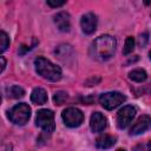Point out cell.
<instances>
[{
    "label": "cell",
    "mask_w": 151,
    "mask_h": 151,
    "mask_svg": "<svg viewBox=\"0 0 151 151\" xmlns=\"http://www.w3.org/2000/svg\"><path fill=\"white\" fill-rule=\"evenodd\" d=\"M31 100L32 103L37 105H42L47 101V93L41 87H35L31 93Z\"/></svg>",
    "instance_id": "obj_12"
},
{
    "label": "cell",
    "mask_w": 151,
    "mask_h": 151,
    "mask_svg": "<svg viewBox=\"0 0 151 151\" xmlns=\"http://www.w3.org/2000/svg\"><path fill=\"white\" fill-rule=\"evenodd\" d=\"M64 123L70 127H77L79 126L84 120V114L79 109L76 107H67L61 113Z\"/></svg>",
    "instance_id": "obj_6"
},
{
    "label": "cell",
    "mask_w": 151,
    "mask_h": 151,
    "mask_svg": "<svg viewBox=\"0 0 151 151\" xmlns=\"http://www.w3.org/2000/svg\"><path fill=\"white\" fill-rule=\"evenodd\" d=\"M34 65H35V71L42 78H45L47 80H51V81L60 80V78H61L60 67L57 66L55 64L51 63L50 60H47L42 57H38L34 60Z\"/></svg>",
    "instance_id": "obj_2"
},
{
    "label": "cell",
    "mask_w": 151,
    "mask_h": 151,
    "mask_svg": "<svg viewBox=\"0 0 151 151\" xmlns=\"http://www.w3.org/2000/svg\"><path fill=\"white\" fill-rule=\"evenodd\" d=\"M66 99H67V93L64 91H58L53 97V100L57 105H63Z\"/></svg>",
    "instance_id": "obj_17"
},
{
    "label": "cell",
    "mask_w": 151,
    "mask_h": 151,
    "mask_svg": "<svg viewBox=\"0 0 151 151\" xmlns=\"http://www.w3.org/2000/svg\"><path fill=\"white\" fill-rule=\"evenodd\" d=\"M150 127H151V117H149L146 114L140 116L137 119V122L132 125V127L130 130V134L131 136H137V134L144 133Z\"/></svg>",
    "instance_id": "obj_8"
},
{
    "label": "cell",
    "mask_w": 151,
    "mask_h": 151,
    "mask_svg": "<svg viewBox=\"0 0 151 151\" xmlns=\"http://www.w3.org/2000/svg\"><path fill=\"white\" fill-rule=\"evenodd\" d=\"M136 116V109L131 105H126L120 109L117 113V125L119 129H125L130 125Z\"/></svg>",
    "instance_id": "obj_7"
},
{
    "label": "cell",
    "mask_w": 151,
    "mask_h": 151,
    "mask_svg": "<svg viewBox=\"0 0 151 151\" xmlns=\"http://www.w3.org/2000/svg\"><path fill=\"white\" fill-rule=\"evenodd\" d=\"M35 124L45 132H52L54 130V113L47 109L39 110L37 112Z\"/></svg>",
    "instance_id": "obj_4"
},
{
    "label": "cell",
    "mask_w": 151,
    "mask_h": 151,
    "mask_svg": "<svg viewBox=\"0 0 151 151\" xmlns=\"http://www.w3.org/2000/svg\"><path fill=\"white\" fill-rule=\"evenodd\" d=\"M116 50V39L111 35H100L92 44V55L94 59L104 61L110 59Z\"/></svg>",
    "instance_id": "obj_1"
},
{
    "label": "cell",
    "mask_w": 151,
    "mask_h": 151,
    "mask_svg": "<svg viewBox=\"0 0 151 151\" xmlns=\"http://www.w3.org/2000/svg\"><path fill=\"white\" fill-rule=\"evenodd\" d=\"M114 143H116V137L110 136V134H101L96 140V145L99 149H109L113 146Z\"/></svg>",
    "instance_id": "obj_13"
},
{
    "label": "cell",
    "mask_w": 151,
    "mask_h": 151,
    "mask_svg": "<svg viewBox=\"0 0 151 151\" xmlns=\"http://www.w3.org/2000/svg\"><path fill=\"white\" fill-rule=\"evenodd\" d=\"M134 48V39L132 37H127V39L125 40V45H124V48H123V53L126 55L129 53H131Z\"/></svg>",
    "instance_id": "obj_16"
},
{
    "label": "cell",
    "mask_w": 151,
    "mask_h": 151,
    "mask_svg": "<svg viewBox=\"0 0 151 151\" xmlns=\"http://www.w3.org/2000/svg\"><path fill=\"white\" fill-rule=\"evenodd\" d=\"M97 17L93 13H86L81 17L80 20V26L84 33L86 34H92L96 28H97Z\"/></svg>",
    "instance_id": "obj_9"
},
{
    "label": "cell",
    "mask_w": 151,
    "mask_h": 151,
    "mask_svg": "<svg viewBox=\"0 0 151 151\" xmlns=\"http://www.w3.org/2000/svg\"><path fill=\"white\" fill-rule=\"evenodd\" d=\"M117 151H125V150H123V149H118Z\"/></svg>",
    "instance_id": "obj_23"
},
{
    "label": "cell",
    "mask_w": 151,
    "mask_h": 151,
    "mask_svg": "<svg viewBox=\"0 0 151 151\" xmlns=\"http://www.w3.org/2000/svg\"><path fill=\"white\" fill-rule=\"evenodd\" d=\"M8 117L12 123L17 125H25L31 117V107L25 103L17 104L9 110Z\"/></svg>",
    "instance_id": "obj_3"
},
{
    "label": "cell",
    "mask_w": 151,
    "mask_h": 151,
    "mask_svg": "<svg viewBox=\"0 0 151 151\" xmlns=\"http://www.w3.org/2000/svg\"><path fill=\"white\" fill-rule=\"evenodd\" d=\"M126 97L120 92H106L99 97V103L106 110H113L125 101Z\"/></svg>",
    "instance_id": "obj_5"
},
{
    "label": "cell",
    "mask_w": 151,
    "mask_h": 151,
    "mask_svg": "<svg viewBox=\"0 0 151 151\" xmlns=\"http://www.w3.org/2000/svg\"><path fill=\"white\" fill-rule=\"evenodd\" d=\"M150 59H151V51H150Z\"/></svg>",
    "instance_id": "obj_24"
},
{
    "label": "cell",
    "mask_w": 151,
    "mask_h": 151,
    "mask_svg": "<svg viewBox=\"0 0 151 151\" xmlns=\"http://www.w3.org/2000/svg\"><path fill=\"white\" fill-rule=\"evenodd\" d=\"M146 41H147V34H140V37H139V46L140 47H144L145 46V44H146Z\"/></svg>",
    "instance_id": "obj_20"
},
{
    "label": "cell",
    "mask_w": 151,
    "mask_h": 151,
    "mask_svg": "<svg viewBox=\"0 0 151 151\" xmlns=\"http://www.w3.org/2000/svg\"><path fill=\"white\" fill-rule=\"evenodd\" d=\"M7 93L12 98H21V97H24L25 91L19 85H13V86H11V87L7 88Z\"/></svg>",
    "instance_id": "obj_15"
},
{
    "label": "cell",
    "mask_w": 151,
    "mask_h": 151,
    "mask_svg": "<svg viewBox=\"0 0 151 151\" xmlns=\"http://www.w3.org/2000/svg\"><path fill=\"white\" fill-rule=\"evenodd\" d=\"M0 60H1V72H4V70L6 67V60L4 57H0Z\"/></svg>",
    "instance_id": "obj_21"
},
{
    "label": "cell",
    "mask_w": 151,
    "mask_h": 151,
    "mask_svg": "<svg viewBox=\"0 0 151 151\" xmlns=\"http://www.w3.org/2000/svg\"><path fill=\"white\" fill-rule=\"evenodd\" d=\"M147 151H151V140L147 143Z\"/></svg>",
    "instance_id": "obj_22"
},
{
    "label": "cell",
    "mask_w": 151,
    "mask_h": 151,
    "mask_svg": "<svg viewBox=\"0 0 151 151\" xmlns=\"http://www.w3.org/2000/svg\"><path fill=\"white\" fill-rule=\"evenodd\" d=\"M8 46H9V38H8V35L2 31V32H1V48H0V51H1V52H5Z\"/></svg>",
    "instance_id": "obj_18"
},
{
    "label": "cell",
    "mask_w": 151,
    "mask_h": 151,
    "mask_svg": "<svg viewBox=\"0 0 151 151\" xmlns=\"http://www.w3.org/2000/svg\"><path fill=\"white\" fill-rule=\"evenodd\" d=\"M54 24L61 32H68L71 27V20H70V14L66 12H59L58 14L54 15Z\"/></svg>",
    "instance_id": "obj_11"
},
{
    "label": "cell",
    "mask_w": 151,
    "mask_h": 151,
    "mask_svg": "<svg viewBox=\"0 0 151 151\" xmlns=\"http://www.w3.org/2000/svg\"><path fill=\"white\" fill-rule=\"evenodd\" d=\"M47 5L51 7H59L65 5V1H52V0H47Z\"/></svg>",
    "instance_id": "obj_19"
},
{
    "label": "cell",
    "mask_w": 151,
    "mask_h": 151,
    "mask_svg": "<svg viewBox=\"0 0 151 151\" xmlns=\"http://www.w3.org/2000/svg\"><path fill=\"white\" fill-rule=\"evenodd\" d=\"M90 127L93 132H101L106 127V118L100 112H93L90 119Z\"/></svg>",
    "instance_id": "obj_10"
},
{
    "label": "cell",
    "mask_w": 151,
    "mask_h": 151,
    "mask_svg": "<svg viewBox=\"0 0 151 151\" xmlns=\"http://www.w3.org/2000/svg\"><path fill=\"white\" fill-rule=\"evenodd\" d=\"M129 77H130V79L133 80V81L142 83V81H144V80L147 78V74H146V72H145L144 70L137 68V70L131 71V72L129 73Z\"/></svg>",
    "instance_id": "obj_14"
}]
</instances>
